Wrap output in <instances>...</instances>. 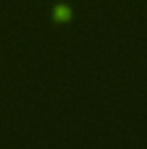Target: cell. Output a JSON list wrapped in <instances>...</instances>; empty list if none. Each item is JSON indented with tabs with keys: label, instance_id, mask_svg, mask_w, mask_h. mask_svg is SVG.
<instances>
[{
	"label": "cell",
	"instance_id": "obj_1",
	"mask_svg": "<svg viewBox=\"0 0 147 149\" xmlns=\"http://www.w3.org/2000/svg\"><path fill=\"white\" fill-rule=\"evenodd\" d=\"M69 16H71V12H69V9H68V7L59 5V7L55 9V17H57L59 21H66V19H69Z\"/></svg>",
	"mask_w": 147,
	"mask_h": 149
}]
</instances>
